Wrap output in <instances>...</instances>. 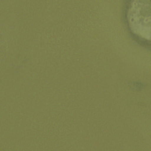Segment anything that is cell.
<instances>
[{
	"mask_svg": "<svg viewBox=\"0 0 151 151\" xmlns=\"http://www.w3.org/2000/svg\"><path fill=\"white\" fill-rule=\"evenodd\" d=\"M127 22L133 34L143 40L150 39V5L146 1L132 2L127 11Z\"/></svg>",
	"mask_w": 151,
	"mask_h": 151,
	"instance_id": "cell-1",
	"label": "cell"
}]
</instances>
